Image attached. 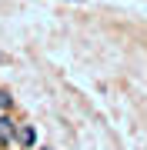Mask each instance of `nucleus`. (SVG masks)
<instances>
[{
  "label": "nucleus",
  "mask_w": 147,
  "mask_h": 150,
  "mask_svg": "<svg viewBox=\"0 0 147 150\" xmlns=\"http://www.w3.org/2000/svg\"><path fill=\"white\" fill-rule=\"evenodd\" d=\"M17 144H20V147H33V140H37V137H33V127H30V123H17Z\"/></svg>",
  "instance_id": "f03ea898"
},
{
  "label": "nucleus",
  "mask_w": 147,
  "mask_h": 150,
  "mask_svg": "<svg viewBox=\"0 0 147 150\" xmlns=\"http://www.w3.org/2000/svg\"><path fill=\"white\" fill-rule=\"evenodd\" d=\"M17 137V120L10 113H0V147H10Z\"/></svg>",
  "instance_id": "f257e3e1"
},
{
  "label": "nucleus",
  "mask_w": 147,
  "mask_h": 150,
  "mask_svg": "<svg viewBox=\"0 0 147 150\" xmlns=\"http://www.w3.org/2000/svg\"><path fill=\"white\" fill-rule=\"evenodd\" d=\"M44 150H47V147H44Z\"/></svg>",
  "instance_id": "423d86ee"
},
{
  "label": "nucleus",
  "mask_w": 147,
  "mask_h": 150,
  "mask_svg": "<svg viewBox=\"0 0 147 150\" xmlns=\"http://www.w3.org/2000/svg\"><path fill=\"white\" fill-rule=\"evenodd\" d=\"M10 103H13V97L7 90H0V110H10Z\"/></svg>",
  "instance_id": "7ed1b4c3"
},
{
  "label": "nucleus",
  "mask_w": 147,
  "mask_h": 150,
  "mask_svg": "<svg viewBox=\"0 0 147 150\" xmlns=\"http://www.w3.org/2000/svg\"><path fill=\"white\" fill-rule=\"evenodd\" d=\"M0 64H7V54H4V50H0Z\"/></svg>",
  "instance_id": "20e7f679"
},
{
  "label": "nucleus",
  "mask_w": 147,
  "mask_h": 150,
  "mask_svg": "<svg viewBox=\"0 0 147 150\" xmlns=\"http://www.w3.org/2000/svg\"><path fill=\"white\" fill-rule=\"evenodd\" d=\"M74 4H80V0H74Z\"/></svg>",
  "instance_id": "39448f33"
}]
</instances>
